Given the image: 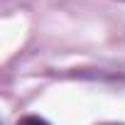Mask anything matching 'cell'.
<instances>
[{"mask_svg": "<svg viewBox=\"0 0 125 125\" xmlns=\"http://www.w3.org/2000/svg\"><path fill=\"white\" fill-rule=\"evenodd\" d=\"M17 125H49V123L39 115H25L22 120H17Z\"/></svg>", "mask_w": 125, "mask_h": 125, "instance_id": "cell-1", "label": "cell"}]
</instances>
